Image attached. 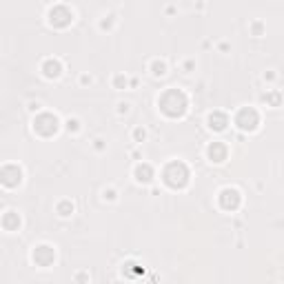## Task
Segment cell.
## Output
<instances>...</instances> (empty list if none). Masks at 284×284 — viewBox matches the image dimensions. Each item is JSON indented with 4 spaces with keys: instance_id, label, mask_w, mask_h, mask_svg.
Instances as JSON below:
<instances>
[{
    "instance_id": "cell-1",
    "label": "cell",
    "mask_w": 284,
    "mask_h": 284,
    "mask_svg": "<svg viewBox=\"0 0 284 284\" xmlns=\"http://www.w3.org/2000/svg\"><path fill=\"white\" fill-rule=\"evenodd\" d=\"M160 111L169 118H182L186 113V107H189V100L186 96L180 91V89H169L160 96Z\"/></svg>"
},
{
    "instance_id": "cell-2",
    "label": "cell",
    "mask_w": 284,
    "mask_h": 284,
    "mask_svg": "<svg viewBox=\"0 0 284 284\" xmlns=\"http://www.w3.org/2000/svg\"><path fill=\"white\" fill-rule=\"evenodd\" d=\"M189 178H191V173L184 162H169L165 167V171H162V180L171 189H184L189 184Z\"/></svg>"
},
{
    "instance_id": "cell-3",
    "label": "cell",
    "mask_w": 284,
    "mask_h": 284,
    "mask_svg": "<svg viewBox=\"0 0 284 284\" xmlns=\"http://www.w3.org/2000/svg\"><path fill=\"white\" fill-rule=\"evenodd\" d=\"M34 131L38 136H45V138L53 136L58 131V118L53 116V113H40V116L34 120Z\"/></svg>"
},
{
    "instance_id": "cell-4",
    "label": "cell",
    "mask_w": 284,
    "mask_h": 284,
    "mask_svg": "<svg viewBox=\"0 0 284 284\" xmlns=\"http://www.w3.org/2000/svg\"><path fill=\"white\" fill-rule=\"evenodd\" d=\"M235 124L240 127L242 131H253L256 127L260 124V116L258 111L253 107H244L238 111V116H235Z\"/></svg>"
},
{
    "instance_id": "cell-5",
    "label": "cell",
    "mask_w": 284,
    "mask_h": 284,
    "mask_svg": "<svg viewBox=\"0 0 284 284\" xmlns=\"http://www.w3.org/2000/svg\"><path fill=\"white\" fill-rule=\"evenodd\" d=\"M71 20H74V14H71V9H67L65 5H58V7H53L49 11V22L51 27H58V29H65L71 25Z\"/></svg>"
},
{
    "instance_id": "cell-6",
    "label": "cell",
    "mask_w": 284,
    "mask_h": 284,
    "mask_svg": "<svg viewBox=\"0 0 284 284\" xmlns=\"http://www.w3.org/2000/svg\"><path fill=\"white\" fill-rule=\"evenodd\" d=\"M22 182V169L16 167V165H5L0 169V184L9 186V189H14Z\"/></svg>"
},
{
    "instance_id": "cell-7",
    "label": "cell",
    "mask_w": 284,
    "mask_h": 284,
    "mask_svg": "<svg viewBox=\"0 0 284 284\" xmlns=\"http://www.w3.org/2000/svg\"><path fill=\"white\" fill-rule=\"evenodd\" d=\"M240 193L235 191V189H222L220 191V207L225 209V211H235L240 207Z\"/></svg>"
},
{
    "instance_id": "cell-8",
    "label": "cell",
    "mask_w": 284,
    "mask_h": 284,
    "mask_svg": "<svg viewBox=\"0 0 284 284\" xmlns=\"http://www.w3.org/2000/svg\"><path fill=\"white\" fill-rule=\"evenodd\" d=\"M53 260H56V253H53V249L47 244H42L34 251V262L38 264V267H49Z\"/></svg>"
},
{
    "instance_id": "cell-9",
    "label": "cell",
    "mask_w": 284,
    "mask_h": 284,
    "mask_svg": "<svg viewBox=\"0 0 284 284\" xmlns=\"http://www.w3.org/2000/svg\"><path fill=\"white\" fill-rule=\"evenodd\" d=\"M227 153H229V149H227V144H222V142H211L207 149V155L211 162H225Z\"/></svg>"
},
{
    "instance_id": "cell-10",
    "label": "cell",
    "mask_w": 284,
    "mask_h": 284,
    "mask_svg": "<svg viewBox=\"0 0 284 284\" xmlns=\"http://www.w3.org/2000/svg\"><path fill=\"white\" fill-rule=\"evenodd\" d=\"M227 124H229L227 113L213 111V113L209 116V127H211V129H215V131H225V129H227Z\"/></svg>"
},
{
    "instance_id": "cell-11",
    "label": "cell",
    "mask_w": 284,
    "mask_h": 284,
    "mask_svg": "<svg viewBox=\"0 0 284 284\" xmlns=\"http://www.w3.org/2000/svg\"><path fill=\"white\" fill-rule=\"evenodd\" d=\"M42 71H45L47 78H58L60 71H62V65H60L58 60H47V62L42 65Z\"/></svg>"
},
{
    "instance_id": "cell-12",
    "label": "cell",
    "mask_w": 284,
    "mask_h": 284,
    "mask_svg": "<svg viewBox=\"0 0 284 284\" xmlns=\"http://www.w3.org/2000/svg\"><path fill=\"white\" fill-rule=\"evenodd\" d=\"M136 180L138 182H151V180H153V169L149 165H138L136 167Z\"/></svg>"
},
{
    "instance_id": "cell-13",
    "label": "cell",
    "mask_w": 284,
    "mask_h": 284,
    "mask_svg": "<svg viewBox=\"0 0 284 284\" xmlns=\"http://www.w3.org/2000/svg\"><path fill=\"white\" fill-rule=\"evenodd\" d=\"M3 227L7 229V231H16L18 227H20V217L14 211H7V213L3 215Z\"/></svg>"
},
{
    "instance_id": "cell-14",
    "label": "cell",
    "mask_w": 284,
    "mask_h": 284,
    "mask_svg": "<svg viewBox=\"0 0 284 284\" xmlns=\"http://www.w3.org/2000/svg\"><path fill=\"white\" fill-rule=\"evenodd\" d=\"M71 211H74V204H71V202H60L58 204V213L60 215H69Z\"/></svg>"
},
{
    "instance_id": "cell-15",
    "label": "cell",
    "mask_w": 284,
    "mask_h": 284,
    "mask_svg": "<svg viewBox=\"0 0 284 284\" xmlns=\"http://www.w3.org/2000/svg\"><path fill=\"white\" fill-rule=\"evenodd\" d=\"M165 71H167L165 62H153V74L155 76H165Z\"/></svg>"
},
{
    "instance_id": "cell-16",
    "label": "cell",
    "mask_w": 284,
    "mask_h": 284,
    "mask_svg": "<svg viewBox=\"0 0 284 284\" xmlns=\"http://www.w3.org/2000/svg\"><path fill=\"white\" fill-rule=\"evenodd\" d=\"M67 127H69V131H76L78 129V120H69Z\"/></svg>"
}]
</instances>
